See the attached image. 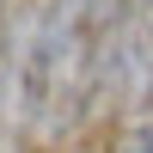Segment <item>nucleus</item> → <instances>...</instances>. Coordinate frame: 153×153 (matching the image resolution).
Wrapping results in <instances>:
<instances>
[{
  "label": "nucleus",
  "mask_w": 153,
  "mask_h": 153,
  "mask_svg": "<svg viewBox=\"0 0 153 153\" xmlns=\"http://www.w3.org/2000/svg\"><path fill=\"white\" fill-rule=\"evenodd\" d=\"M123 0H25L0 25V123L31 141L68 135L104 98Z\"/></svg>",
  "instance_id": "obj_1"
},
{
  "label": "nucleus",
  "mask_w": 153,
  "mask_h": 153,
  "mask_svg": "<svg viewBox=\"0 0 153 153\" xmlns=\"http://www.w3.org/2000/svg\"><path fill=\"white\" fill-rule=\"evenodd\" d=\"M0 25H6V0H0Z\"/></svg>",
  "instance_id": "obj_4"
},
{
  "label": "nucleus",
  "mask_w": 153,
  "mask_h": 153,
  "mask_svg": "<svg viewBox=\"0 0 153 153\" xmlns=\"http://www.w3.org/2000/svg\"><path fill=\"white\" fill-rule=\"evenodd\" d=\"M123 153H153V129H141V135H135V141L123 147Z\"/></svg>",
  "instance_id": "obj_3"
},
{
  "label": "nucleus",
  "mask_w": 153,
  "mask_h": 153,
  "mask_svg": "<svg viewBox=\"0 0 153 153\" xmlns=\"http://www.w3.org/2000/svg\"><path fill=\"white\" fill-rule=\"evenodd\" d=\"M98 104L141 117L153 110V0H123L117 37H110V61H104V98Z\"/></svg>",
  "instance_id": "obj_2"
}]
</instances>
